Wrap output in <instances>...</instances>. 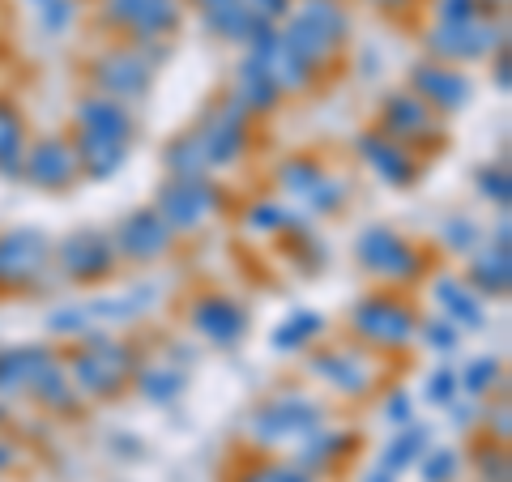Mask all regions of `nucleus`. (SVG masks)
Instances as JSON below:
<instances>
[{
	"instance_id": "obj_1",
	"label": "nucleus",
	"mask_w": 512,
	"mask_h": 482,
	"mask_svg": "<svg viewBox=\"0 0 512 482\" xmlns=\"http://www.w3.org/2000/svg\"><path fill=\"white\" fill-rule=\"evenodd\" d=\"M350 26H355V18H350L346 0H295L291 13L278 22V39L286 52H295L325 77V69L350 43Z\"/></svg>"
},
{
	"instance_id": "obj_2",
	"label": "nucleus",
	"mask_w": 512,
	"mask_h": 482,
	"mask_svg": "<svg viewBox=\"0 0 512 482\" xmlns=\"http://www.w3.org/2000/svg\"><path fill=\"white\" fill-rule=\"evenodd\" d=\"M137 367L141 363L133 355V346L111 333H94V329L86 337H77L69 346V355H64V372H69L77 397H86V401L120 397L128 384H133Z\"/></svg>"
},
{
	"instance_id": "obj_3",
	"label": "nucleus",
	"mask_w": 512,
	"mask_h": 482,
	"mask_svg": "<svg viewBox=\"0 0 512 482\" xmlns=\"http://www.w3.org/2000/svg\"><path fill=\"white\" fill-rule=\"evenodd\" d=\"M419 312L406 295H397L393 286L384 291H367L363 299L350 303L346 325L359 337V346H367L372 355H397V350L414 346V333H419Z\"/></svg>"
},
{
	"instance_id": "obj_4",
	"label": "nucleus",
	"mask_w": 512,
	"mask_h": 482,
	"mask_svg": "<svg viewBox=\"0 0 512 482\" xmlns=\"http://www.w3.org/2000/svg\"><path fill=\"white\" fill-rule=\"evenodd\" d=\"M355 261L367 278H376L384 286H410L427 273V252L410 235L389 227V222H372V227L359 231Z\"/></svg>"
},
{
	"instance_id": "obj_5",
	"label": "nucleus",
	"mask_w": 512,
	"mask_h": 482,
	"mask_svg": "<svg viewBox=\"0 0 512 482\" xmlns=\"http://www.w3.org/2000/svg\"><path fill=\"white\" fill-rule=\"evenodd\" d=\"M316 427H325V406L308 393H295V389L261 401V406L248 414V440L256 448L299 444L303 436H312Z\"/></svg>"
},
{
	"instance_id": "obj_6",
	"label": "nucleus",
	"mask_w": 512,
	"mask_h": 482,
	"mask_svg": "<svg viewBox=\"0 0 512 482\" xmlns=\"http://www.w3.org/2000/svg\"><path fill=\"white\" fill-rule=\"evenodd\" d=\"M150 205L175 235H197L205 222L227 210V192L210 175H167Z\"/></svg>"
},
{
	"instance_id": "obj_7",
	"label": "nucleus",
	"mask_w": 512,
	"mask_h": 482,
	"mask_svg": "<svg viewBox=\"0 0 512 482\" xmlns=\"http://www.w3.org/2000/svg\"><path fill=\"white\" fill-rule=\"evenodd\" d=\"M52 278V235L39 227L0 231V295H30Z\"/></svg>"
},
{
	"instance_id": "obj_8",
	"label": "nucleus",
	"mask_w": 512,
	"mask_h": 482,
	"mask_svg": "<svg viewBox=\"0 0 512 482\" xmlns=\"http://www.w3.org/2000/svg\"><path fill=\"white\" fill-rule=\"evenodd\" d=\"M423 47L431 60L444 64H474L491 60L500 47H508V26L491 18H470V22H436L423 35Z\"/></svg>"
},
{
	"instance_id": "obj_9",
	"label": "nucleus",
	"mask_w": 512,
	"mask_h": 482,
	"mask_svg": "<svg viewBox=\"0 0 512 482\" xmlns=\"http://www.w3.org/2000/svg\"><path fill=\"white\" fill-rule=\"evenodd\" d=\"M308 372L346 401H363L376 389L380 363L367 346H312L308 350Z\"/></svg>"
},
{
	"instance_id": "obj_10",
	"label": "nucleus",
	"mask_w": 512,
	"mask_h": 482,
	"mask_svg": "<svg viewBox=\"0 0 512 482\" xmlns=\"http://www.w3.org/2000/svg\"><path fill=\"white\" fill-rule=\"evenodd\" d=\"M192 137H197L210 171L235 167L252 146V116L244 107H235L231 99H218V103H210L201 111L197 124H192Z\"/></svg>"
},
{
	"instance_id": "obj_11",
	"label": "nucleus",
	"mask_w": 512,
	"mask_h": 482,
	"mask_svg": "<svg viewBox=\"0 0 512 482\" xmlns=\"http://www.w3.org/2000/svg\"><path fill=\"white\" fill-rule=\"evenodd\" d=\"M111 30H124L133 43H167L184 26V0H99Z\"/></svg>"
},
{
	"instance_id": "obj_12",
	"label": "nucleus",
	"mask_w": 512,
	"mask_h": 482,
	"mask_svg": "<svg viewBox=\"0 0 512 482\" xmlns=\"http://www.w3.org/2000/svg\"><path fill=\"white\" fill-rule=\"evenodd\" d=\"M52 261H56V273H64V282H73V286H99L120 273L116 244L103 231L64 235L60 244H52Z\"/></svg>"
},
{
	"instance_id": "obj_13",
	"label": "nucleus",
	"mask_w": 512,
	"mask_h": 482,
	"mask_svg": "<svg viewBox=\"0 0 512 482\" xmlns=\"http://www.w3.org/2000/svg\"><path fill=\"white\" fill-rule=\"evenodd\" d=\"M154 73L158 69L146 60V52H141L137 43L111 47V52L90 60L94 94H107V99H116V103H141L154 90Z\"/></svg>"
},
{
	"instance_id": "obj_14",
	"label": "nucleus",
	"mask_w": 512,
	"mask_h": 482,
	"mask_svg": "<svg viewBox=\"0 0 512 482\" xmlns=\"http://www.w3.org/2000/svg\"><path fill=\"white\" fill-rule=\"evenodd\" d=\"M376 128L384 137L402 141L406 150H419V146H440L444 141V116H436L419 94L410 90H389L380 99L376 111Z\"/></svg>"
},
{
	"instance_id": "obj_15",
	"label": "nucleus",
	"mask_w": 512,
	"mask_h": 482,
	"mask_svg": "<svg viewBox=\"0 0 512 482\" xmlns=\"http://www.w3.org/2000/svg\"><path fill=\"white\" fill-rule=\"evenodd\" d=\"M406 90L436 111V116H457L474 103V82L461 64H444V60H419L406 77Z\"/></svg>"
},
{
	"instance_id": "obj_16",
	"label": "nucleus",
	"mask_w": 512,
	"mask_h": 482,
	"mask_svg": "<svg viewBox=\"0 0 512 482\" xmlns=\"http://www.w3.org/2000/svg\"><path fill=\"white\" fill-rule=\"evenodd\" d=\"M188 329L197 333L201 342L218 346V350H235L248 337L252 316H248V308L235 295L205 291V295H197L188 303Z\"/></svg>"
},
{
	"instance_id": "obj_17",
	"label": "nucleus",
	"mask_w": 512,
	"mask_h": 482,
	"mask_svg": "<svg viewBox=\"0 0 512 482\" xmlns=\"http://www.w3.org/2000/svg\"><path fill=\"white\" fill-rule=\"evenodd\" d=\"M18 175H22L30 188H39V192H69L77 180H82V167H77V154H73L69 133L26 141V154H22V171Z\"/></svg>"
},
{
	"instance_id": "obj_18",
	"label": "nucleus",
	"mask_w": 512,
	"mask_h": 482,
	"mask_svg": "<svg viewBox=\"0 0 512 482\" xmlns=\"http://www.w3.org/2000/svg\"><path fill=\"white\" fill-rule=\"evenodd\" d=\"M355 154L384 188L402 192V188H414L423 180V158L414 150H406L402 141L384 137L380 128H363V133H355Z\"/></svg>"
},
{
	"instance_id": "obj_19",
	"label": "nucleus",
	"mask_w": 512,
	"mask_h": 482,
	"mask_svg": "<svg viewBox=\"0 0 512 482\" xmlns=\"http://www.w3.org/2000/svg\"><path fill=\"white\" fill-rule=\"evenodd\" d=\"M111 244H116V256L128 265H154L175 248V231L158 218L154 205H137L120 218V227L111 231Z\"/></svg>"
},
{
	"instance_id": "obj_20",
	"label": "nucleus",
	"mask_w": 512,
	"mask_h": 482,
	"mask_svg": "<svg viewBox=\"0 0 512 482\" xmlns=\"http://www.w3.org/2000/svg\"><path fill=\"white\" fill-rule=\"evenodd\" d=\"M73 133H90L103 141H120V146H133V111L128 103H116L107 94H82L73 107Z\"/></svg>"
},
{
	"instance_id": "obj_21",
	"label": "nucleus",
	"mask_w": 512,
	"mask_h": 482,
	"mask_svg": "<svg viewBox=\"0 0 512 482\" xmlns=\"http://www.w3.org/2000/svg\"><path fill=\"white\" fill-rule=\"evenodd\" d=\"M227 99L235 107H244L248 116H269V111H278V103L286 99L282 86H278V77L274 69H269V60L261 56H248L239 60V69H235V82H231V94Z\"/></svg>"
},
{
	"instance_id": "obj_22",
	"label": "nucleus",
	"mask_w": 512,
	"mask_h": 482,
	"mask_svg": "<svg viewBox=\"0 0 512 482\" xmlns=\"http://www.w3.org/2000/svg\"><path fill=\"white\" fill-rule=\"evenodd\" d=\"M431 303L440 308L444 320H453L461 333H478L487 329V299L461 278V273H440L431 282Z\"/></svg>"
},
{
	"instance_id": "obj_23",
	"label": "nucleus",
	"mask_w": 512,
	"mask_h": 482,
	"mask_svg": "<svg viewBox=\"0 0 512 482\" xmlns=\"http://www.w3.org/2000/svg\"><path fill=\"white\" fill-rule=\"evenodd\" d=\"M355 448H359V431L316 427L312 436H303V440L295 444V465L316 478V474L333 470V465H342L346 457H355Z\"/></svg>"
},
{
	"instance_id": "obj_24",
	"label": "nucleus",
	"mask_w": 512,
	"mask_h": 482,
	"mask_svg": "<svg viewBox=\"0 0 512 482\" xmlns=\"http://www.w3.org/2000/svg\"><path fill=\"white\" fill-rule=\"evenodd\" d=\"M184 9L197 13L201 26L222 43H244L256 18L244 0H184Z\"/></svg>"
},
{
	"instance_id": "obj_25",
	"label": "nucleus",
	"mask_w": 512,
	"mask_h": 482,
	"mask_svg": "<svg viewBox=\"0 0 512 482\" xmlns=\"http://www.w3.org/2000/svg\"><path fill=\"white\" fill-rule=\"evenodd\" d=\"M466 282L483 299H508V291H512V252L508 248H495V244H487V248L478 244L470 252Z\"/></svg>"
},
{
	"instance_id": "obj_26",
	"label": "nucleus",
	"mask_w": 512,
	"mask_h": 482,
	"mask_svg": "<svg viewBox=\"0 0 512 482\" xmlns=\"http://www.w3.org/2000/svg\"><path fill=\"white\" fill-rule=\"evenodd\" d=\"M69 141H73L77 167H82V175L94 184L116 180L120 167L128 163V146H120V141H103V137H90V133H69Z\"/></svg>"
},
{
	"instance_id": "obj_27",
	"label": "nucleus",
	"mask_w": 512,
	"mask_h": 482,
	"mask_svg": "<svg viewBox=\"0 0 512 482\" xmlns=\"http://www.w3.org/2000/svg\"><path fill=\"white\" fill-rule=\"evenodd\" d=\"M325 329H329V320L316 308H291L274 325V333H269V346H274L278 355H299V350H312Z\"/></svg>"
},
{
	"instance_id": "obj_28",
	"label": "nucleus",
	"mask_w": 512,
	"mask_h": 482,
	"mask_svg": "<svg viewBox=\"0 0 512 482\" xmlns=\"http://www.w3.org/2000/svg\"><path fill=\"white\" fill-rule=\"evenodd\" d=\"M26 393L39 401L43 410H56V414H77V389H73V380H69V372H64V363H60V355H52L35 376H30V384H26Z\"/></svg>"
},
{
	"instance_id": "obj_29",
	"label": "nucleus",
	"mask_w": 512,
	"mask_h": 482,
	"mask_svg": "<svg viewBox=\"0 0 512 482\" xmlns=\"http://www.w3.org/2000/svg\"><path fill=\"white\" fill-rule=\"evenodd\" d=\"M427 448H431V427H423V423L397 427V431H393V440L384 444V453H380V470L389 474V478L406 474V470H414V461H419Z\"/></svg>"
},
{
	"instance_id": "obj_30",
	"label": "nucleus",
	"mask_w": 512,
	"mask_h": 482,
	"mask_svg": "<svg viewBox=\"0 0 512 482\" xmlns=\"http://www.w3.org/2000/svg\"><path fill=\"white\" fill-rule=\"evenodd\" d=\"M52 355V346H5L0 350V393H26L30 376Z\"/></svg>"
},
{
	"instance_id": "obj_31",
	"label": "nucleus",
	"mask_w": 512,
	"mask_h": 482,
	"mask_svg": "<svg viewBox=\"0 0 512 482\" xmlns=\"http://www.w3.org/2000/svg\"><path fill=\"white\" fill-rule=\"evenodd\" d=\"M26 141H30V128H26V116L18 111V103L0 99V175L13 180V175L22 171Z\"/></svg>"
},
{
	"instance_id": "obj_32",
	"label": "nucleus",
	"mask_w": 512,
	"mask_h": 482,
	"mask_svg": "<svg viewBox=\"0 0 512 482\" xmlns=\"http://www.w3.org/2000/svg\"><path fill=\"white\" fill-rule=\"evenodd\" d=\"M133 384H137V393L154 401V406H175L184 393H188V372H180V367H137L133 372Z\"/></svg>"
},
{
	"instance_id": "obj_33",
	"label": "nucleus",
	"mask_w": 512,
	"mask_h": 482,
	"mask_svg": "<svg viewBox=\"0 0 512 482\" xmlns=\"http://www.w3.org/2000/svg\"><path fill=\"white\" fill-rule=\"evenodd\" d=\"M329 175V167L320 163L316 154H291V158H282L278 163V188H282V197H291V201H303L308 197V192L325 180Z\"/></svg>"
},
{
	"instance_id": "obj_34",
	"label": "nucleus",
	"mask_w": 512,
	"mask_h": 482,
	"mask_svg": "<svg viewBox=\"0 0 512 482\" xmlns=\"http://www.w3.org/2000/svg\"><path fill=\"white\" fill-rule=\"evenodd\" d=\"M94 325H128V320L146 316V308H154V286H133V291H124L116 299H94L86 303Z\"/></svg>"
},
{
	"instance_id": "obj_35",
	"label": "nucleus",
	"mask_w": 512,
	"mask_h": 482,
	"mask_svg": "<svg viewBox=\"0 0 512 482\" xmlns=\"http://www.w3.org/2000/svg\"><path fill=\"white\" fill-rule=\"evenodd\" d=\"M295 227H303V218L291 210V205H282L274 197H261L244 210V231H252V235H286Z\"/></svg>"
},
{
	"instance_id": "obj_36",
	"label": "nucleus",
	"mask_w": 512,
	"mask_h": 482,
	"mask_svg": "<svg viewBox=\"0 0 512 482\" xmlns=\"http://www.w3.org/2000/svg\"><path fill=\"white\" fill-rule=\"evenodd\" d=\"M163 167H167V175H210V163H205V154L197 146V137H192V128L175 133L163 146Z\"/></svg>"
},
{
	"instance_id": "obj_37",
	"label": "nucleus",
	"mask_w": 512,
	"mask_h": 482,
	"mask_svg": "<svg viewBox=\"0 0 512 482\" xmlns=\"http://www.w3.org/2000/svg\"><path fill=\"white\" fill-rule=\"evenodd\" d=\"M457 380H461V393L478 401V397H487L495 389H504V363L495 355H478V359H470L466 367H461Z\"/></svg>"
},
{
	"instance_id": "obj_38",
	"label": "nucleus",
	"mask_w": 512,
	"mask_h": 482,
	"mask_svg": "<svg viewBox=\"0 0 512 482\" xmlns=\"http://www.w3.org/2000/svg\"><path fill=\"white\" fill-rule=\"evenodd\" d=\"M286 235H291V244H286V256H291V265L303 273V278H316V273L329 265V244H325V239H316L312 231H303V227L286 231Z\"/></svg>"
},
{
	"instance_id": "obj_39",
	"label": "nucleus",
	"mask_w": 512,
	"mask_h": 482,
	"mask_svg": "<svg viewBox=\"0 0 512 482\" xmlns=\"http://www.w3.org/2000/svg\"><path fill=\"white\" fill-rule=\"evenodd\" d=\"M43 325L52 337H64V342H77V337H86L94 329V316L86 303H64V308H52L43 316Z\"/></svg>"
},
{
	"instance_id": "obj_40",
	"label": "nucleus",
	"mask_w": 512,
	"mask_h": 482,
	"mask_svg": "<svg viewBox=\"0 0 512 482\" xmlns=\"http://www.w3.org/2000/svg\"><path fill=\"white\" fill-rule=\"evenodd\" d=\"M474 188H478V197L491 201L500 214H508V205H512V175H508V163H483L474 171Z\"/></svg>"
},
{
	"instance_id": "obj_41",
	"label": "nucleus",
	"mask_w": 512,
	"mask_h": 482,
	"mask_svg": "<svg viewBox=\"0 0 512 482\" xmlns=\"http://www.w3.org/2000/svg\"><path fill=\"white\" fill-rule=\"evenodd\" d=\"M346 197H350V184L342 180V175H325V180H320L308 197H303V210H308L312 218H329V214H338L342 205H346Z\"/></svg>"
},
{
	"instance_id": "obj_42",
	"label": "nucleus",
	"mask_w": 512,
	"mask_h": 482,
	"mask_svg": "<svg viewBox=\"0 0 512 482\" xmlns=\"http://www.w3.org/2000/svg\"><path fill=\"white\" fill-rule=\"evenodd\" d=\"M414 470H419L423 482H457L461 478V453L457 448H448V444L427 448V453L414 461Z\"/></svg>"
},
{
	"instance_id": "obj_43",
	"label": "nucleus",
	"mask_w": 512,
	"mask_h": 482,
	"mask_svg": "<svg viewBox=\"0 0 512 482\" xmlns=\"http://www.w3.org/2000/svg\"><path fill=\"white\" fill-rule=\"evenodd\" d=\"M35 5V18H39V30L43 35H69L73 22H77V0H30Z\"/></svg>"
},
{
	"instance_id": "obj_44",
	"label": "nucleus",
	"mask_w": 512,
	"mask_h": 482,
	"mask_svg": "<svg viewBox=\"0 0 512 482\" xmlns=\"http://www.w3.org/2000/svg\"><path fill=\"white\" fill-rule=\"evenodd\" d=\"M440 239H444L448 252L470 256V252L478 248V239H483V231H478V222H474L470 214H448L444 227H440Z\"/></svg>"
},
{
	"instance_id": "obj_45",
	"label": "nucleus",
	"mask_w": 512,
	"mask_h": 482,
	"mask_svg": "<svg viewBox=\"0 0 512 482\" xmlns=\"http://www.w3.org/2000/svg\"><path fill=\"white\" fill-rule=\"evenodd\" d=\"M414 337H419L427 350H436V355H453L466 333H461L453 320H444V316H427V320H419V333Z\"/></svg>"
},
{
	"instance_id": "obj_46",
	"label": "nucleus",
	"mask_w": 512,
	"mask_h": 482,
	"mask_svg": "<svg viewBox=\"0 0 512 482\" xmlns=\"http://www.w3.org/2000/svg\"><path fill=\"white\" fill-rule=\"evenodd\" d=\"M470 457L478 465V474H483V482H508V453H504V444L478 440Z\"/></svg>"
},
{
	"instance_id": "obj_47",
	"label": "nucleus",
	"mask_w": 512,
	"mask_h": 482,
	"mask_svg": "<svg viewBox=\"0 0 512 482\" xmlns=\"http://www.w3.org/2000/svg\"><path fill=\"white\" fill-rule=\"evenodd\" d=\"M239 482H312V474L299 470L295 461H261L239 474Z\"/></svg>"
},
{
	"instance_id": "obj_48",
	"label": "nucleus",
	"mask_w": 512,
	"mask_h": 482,
	"mask_svg": "<svg viewBox=\"0 0 512 482\" xmlns=\"http://www.w3.org/2000/svg\"><path fill=\"white\" fill-rule=\"evenodd\" d=\"M423 397L431 401V406H440V410L448 406V401H457V397H461V380H457L453 367H436V372H427Z\"/></svg>"
},
{
	"instance_id": "obj_49",
	"label": "nucleus",
	"mask_w": 512,
	"mask_h": 482,
	"mask_svg": "<svg viewBox=\"0 0 512 482\" xmlns=\"http://www.w3.org/2000/svg\"><path fill=\"white\" fill-rule=\"evenodd\" d=\"M384 423H389V427L414 423V397L406 389H393L389 397H384Z\"/></svg>"
},
{
	"instance_id": "obj_50",
	"label": "nucleus",
	"mask_w": 512,
	"mask_h": 482,
	"mask_svg": "<svg viewBox=\"0 0 512 482\" xmlns=\"http://www.w3.org/2000/svg\"><path fill=\"white\" fill-rule=\"evenodd\" d=\"M431 18L436 22H470V18H478V0H431Z\"/></svg>"
},
{
	"instance_id": "obj_51",
	"label": "nucleus",
	"mask_w": 512,
	"mask_h": 482,
	"mask_svg": "<svg viewBox=\"0 0 512 482\" xmlns=\"http://www.w3.org/2000/svg\"><path fill=\"white\" fill-rule=\"evenodd\" d=\"M487 431L495 444H508L512 440V414H508V401H500L495 410H487Z\"/></svg>"
},
{
	"instance_id": "obj_52",
	"label": "nucleus",
	"mask_w": 512,
	"mask_h": 482,
	"mask_svg": "<svg viewBox=\"0 0 512 482\" xmlns=\"http://www.w3.org/2000/svg\"><path fill=\"white\" fill-rule=\"evenodd\" d=\"M244 5L256 13V18H265V22H282L286 13H291L295 0H244Z\"/></svg>"
},
{
	"instance_id": "obj_53",
	"label": "nucleus",
	"mask_w": 512,
	"mask_h": 482,
	"mask_svg": "<svg viewBox=\"0 0 512 482\" xmlns=\"http://www.w3.org/2000/svg\"><path fill=\"white\" fill-rule=\"evenodd\" d=\"M444 410H448V419H453V427H474V423H478V401H474V397H470V401L457 397V401H448Z\"/></svg>"
},
{
	"instance_id": "obj_54",
	"label": "nucleus",
	"mask_w": 512,
	"mask_h": 482,
	"mask_svg": "<svg viewBox=\"0 0 512 482\" xmlns=\"http://www.w3.org/2000/svg\"><path fill=\"white\" fill-rule=\"evenodd\" d=\"M512 60H508V47H500V52L491 56V82H495V90L500 94H508V86H512Z\"/></svg>"
},
{
	"instance_id": "obj_55",
	"label": "nucleus",
	"mask_w": 512,
	"mask_h": 482,
	"mask_svg": "<svg viewBox=\"0 0 512 482\" xmlns=\"http://www.w3.org/2000/svg\"><path fill=\"white\" fill-rule=\"evenodd\" d=\"M192 363H197V350H192V346H171V367H180V372H188Z\"/></svg>"
},
{
	"instance_id": "obj_56",
	"label": "nucleus",
	"mask_w": 512,
	"mask_h": 482,
	"mask_svg": "<svg viewBox=\"0 0 512 482\" xmlns=\"http://www.w3.org/2000/svg\"><path fill=\"white\" fill-rule=\"evenodd\" d=\"M491 244L512 252V227H508V218H500V227H495V239H491Z\"/></svg>"
},
{
	"instance_id": "obj_57",
	"label": "nucleus",
	"mask_w": 512,
	"mask_h": 482,
	"mask_svg": "<svg viewBox=\"0 0 512 482\" xmlns=\"http://www.w3.org/2000/svg\"><path fill=\"white\" fill-rule=\"evenodd\" d=\"M13 461H18V448H13V444H5V440H0V474H5L9 470V465Z\"/></svg>"
},
{
	"instance_id": "obj_58",
	"label": "nucleus",
	"mask_w": 512,
	"mask_h": 482,
	"mask_svg": "<svg viewBox=\"0 0 512 482\" xmlns=\"http://www.w3.org/2000/svg\"><path fill=\"white\" fill-rule=\"evenodd\" d=\"M367 5H376V9H389V13H397V9H410L414 0H367Z\"/></svg>"
},
{
	"instance_id": "obj_59",
	"label": "nucleus",
	"mask_w": 512,
	"mask_h": 482,
	"mask_svg": "<svg viewBox=\"0 0 512 482\" xmlns=\"http://www.w3.org/2000/svg\"><path fill=\"white\" fill-rule=\"evenodd\" d=\"M363 482H397V478H389V474H384V470H372V474H367Z\"/></svg>"
}]
</instances>
